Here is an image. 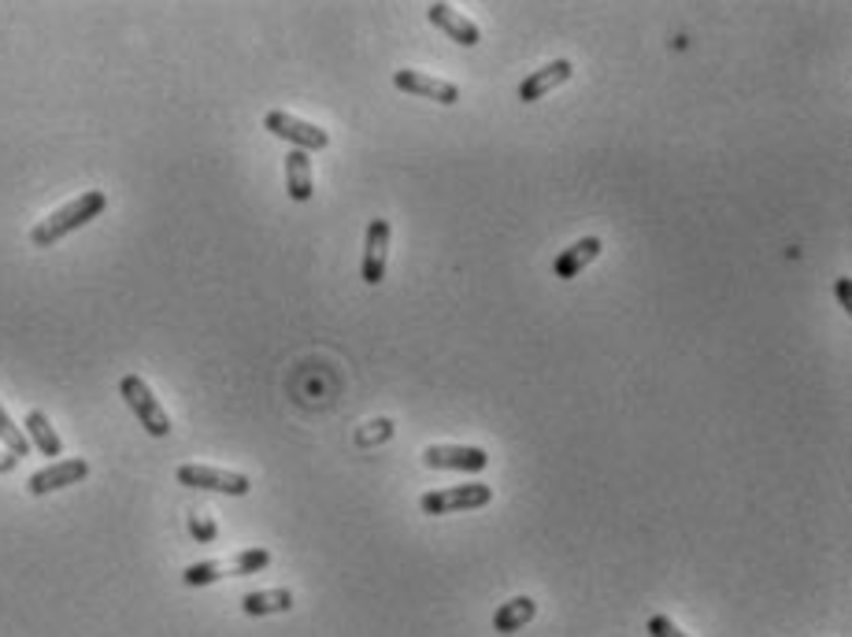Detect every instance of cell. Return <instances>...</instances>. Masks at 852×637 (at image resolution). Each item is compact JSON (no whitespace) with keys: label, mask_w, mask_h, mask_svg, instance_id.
Wrapping results in <instances>:
<instances>
[{"label":"cell","mask_w":852,"mask_h":637,"mask_svg":"<svg viewBox=\"0 0 852 637\" xmlns=\"http://www.w3.org/2000/svg\"><path fill=\"white\" fill-rule=\"evenodd\" d=\"M108 208V196H105V190H89V193H82V196H74L71 204H63V208H56L49 219H41L37 227L31 230V241L37 249H52L56 241L60 238H68L71 230H79V227H86V223H93L97 219L100 212Z\"/></svg>","instance_id":"cell-1"},{"label":"cell","mask_w":852,"mask_h":637,"mask_svg":"<svg viewBox=\"0 0 852 637\" xmlns=\"http://www.w3.org/2000/svg\"><path fill=\"white\" fill-rule=\"evenodd\" d=\"M264 567H271V552L267 549H245V552H233L230 560H204V564L185 567L182 582L185 586H212V582H219V578L260 575Z\"/></svg>","instance_id":"cell-2"},{"label":"cell","mask_w":852,"mask_h":637,"mask_svg":"<svg viewBox=\"0 0 852 637\" xmlns=\"http://www.w3.org/2000/svg\"><path fill=\"white\" fill-rule=\"evenodd\" d=\"M119 393H123V400L130 405V411L137 416V423H142L153 437H167L171 434V419H167V411L160 400L153 397V389L145 386V378H137V374H127L123 382H119Z\"/></svg>","instance_id":"cell-3"},{"label":"cell","mask_w":852,"mask_h":637,"mask_svg":"<svg viewBox=\"0 0 852 637\" xmlns=\"http://www.w3.org/2000/svg\"><path fill=\"white\" fill-rule=\"evenodd\" d=\"M490 501H493V485H485V482H467V485H453V490L423 493L419 508H423V515H453V512L485 508Z\"/></svg>","instance_id":"cell-4"},{"label":"cell","mask_w":852,"mask_h":637,"mask_svg":"<svg viewBox=\"0 0 852 637\" xmlns=\"http://www.w3.org/2000/svg\"><path fill=\"white\" fill-rule=\"evenodd\" d=\"M175 478L190 490H212V493H227V496H245L252 490V482L238 471H223V467H204V464H182L175 471Z\"/></svg>","instance_id":"cell-5"},{"label":"cell","mask_w":852,"mask_h":637,"mask_svg":"<svg viewBox=\"0 0 852 637\" xmlns=\"http://www.w3.org/2000/svg\"><path fill=\"white\" fill-rule=\"evenodd\" d=\"M264 127H267L275 137H286V142H293L297 148H301V153H320V148L331 145V134H326L323 127L304 123V119L289 116V111H267Z\"/></svg>","instance_id":"cell-6"},{"label":"cell","mask_w":852,"mask_h":637,"mask_svg":"<svg viewBox=\"0 0 852 637\" xmlns=\"http://www.w3.org/2000/svg\"><path fill=\"white\" fill-rule=\"evenodd\" d=\"M423 464L434 471H485L490 456L475 445H430L423 448Z\"/></svg>","instance_id":"cell-7"},{"label":"cell","mask_w":852,"mask_h":637,"mask_svg":"<svg viewBox=\"0 0 852 637\" xmlns=\"http://www.w3.org/2000/svg\"><path fill=\"white\" fill-rule=\"evenodd\" d=\"M393 86L405 89V93H416V97H427V100H437V105H456L460 100V89L445 79H434V74H423V71H393Z\"/></svg>","instance_id":"cell-8"},{"label":"cell","mask_w":852,"mask_h":637,"mask_svg":"<svg viewBox=\"0 0 852 637\" xmlns=\"http://www.w3.org/2000/svg\"><path fill=\"white\" fill-rule=\"evenodd\" d=\"M86 474H89V464L79 460V456H74V460H56V464L45 467V471H34L31 482H26V490H31L34 496H45L52 490H63V485L82 482Z\"/></svg>","instance_id":"cell-9"},{"label":"cell","mask_w":852,"mask_h":637,"mask_svg":"<svg viewBox=\"0 0 852 637\" xmlns=\"http://www.w3.org/2000/svg\"><path fill=\"white\" fill-rule=\"evenodd\" d=\"M386 256H389V223L371 219L368 223V241H363V283L379 286L386 275Z\"/></svg>","instance_id":"cell-10"},{"label":"cell","mask_w":852,"mask_h":637,"mask_svg":"<svg viewBox=\"0 0 852 637\" xmlns=\"http://www.w3.org/2000/svg\"><path fill=\"white\" fill-rule=\"evenodd\" d=\"M427 19L437 26V31H445L448 37H453L456 45H464V49H475V45L482 41L479 26H475L464 12H456V8H448V4H430Z\"/></svg>","instance_id":"cell-11"},{"label":"cell","mask_w":852,"mask_h":637,"mask_svg":"<svg viewBox=\"0 0 852 637\" xmlns=\"http://www.w3.org/2000/svg\"><path fill=\"white\" fill-rule=\"evenodd\" d=\"M575 74V68H571V60H552L549 68L533 71L530 79L519 82V100L523 105H533V100H541L545 93H552L556 86H564V82Z\"/></svg>","instance_id":"cell-12"},{"label":"cell","mask_w":852,"mask_h":637,"mask_svg":"<svg viewBox=\"0 0 852 637\" xmlns=\"http://www.w3.org/2000/svg\"><path fill=\"white\" fill-rule=\"evenodd\" d=\"M286 190L297 204L312 201V193H315L312 159H308V153H301V148H289L286 153Z\"/></svg>","instance_id":"cell-13"},{"label":"cell","mask_w":852,"mask_h":637,"mask_svg":"<svg viewBox=\"0 0 852 637\" xmlns=\"http://www.w3.org/2000/svg\"><path fill=\"white\" fill-rule=\"evenodd\" d=\"M597 256H601V238H583V241H575V245L556 260V264H552V271H556V278H564L567 283V278L583 275Z\"/></svg>","instance_id":"cell-14"},{"label":"cell","mask_w":852,"mask_h":637,"mask_svg":"<svg viewBox=\"0 0 852 637\" xmlns=\"http://www.w3.org/2000/svg\"><path fill=\"white\" fill-rule=\"evenodd\" d=\"M293 608V593L289 589H264V593H245L241 597V612L260 620V615H278Z\"/></svg>","instance_id":"cell-15"},{"label":"cell","mask_w":852,"mask_h":637,"mask_svg":"<svg viewBox=\"0 0 852 637\" xmlns=\"http://www.w3.org/2000/svg\"><path fill=\"white\" fill-rule=\"evenodd\" d=\"M533 615H538V604H533L530 597H515V601L497 608V615H493V630H497V634H515V630H523V626H527Z\"/></svg>","instance_id":"cell-16"},{"label":"cell","mask_w":852,"mask_h":637,"mask_svg":"<svg viewBox=\"0 0 852 637\" xmlns=\"http://www.w3.org/2000/svg\"><path fill=\"white\" fill-rule=\"evenodd\" d=\"M26 442L37 445V453H41V456H60L63 453L60 434L52 430L45 411H31V416H26Z\"/></svg>","instance_id":"cell-17"},{"label":"cell","mask_w":852,"mask_h":637,"mask_svg":"<svg viewBox=\"0 0 852 637\" xmlns=\"http://www.w3.org/2000/svg\"><path fill=\"white\" fill-rule=\"evenodd\" d=\"M0 442L8 445V453L15 456V460H23L26 453H31V442H26V434L12 423V416L4 411V405H0Z\"/></svg>","instance_id":"cell-18"},{"label":"cell","mask_w":852,"mask_h":637,"mask_svg":"<svg viewBox=\"0 0 852 637\" xmlns=\"http://www.w3.org/2000/svg\"><path fill=\"white\" fill-rule=\"evenodd\" d=\"M190 533H193L196 541H215V533H219V530H215V522L208 519V515H193V519H190Z\"/></svg>","instance_id":"cell-19"},{"label":"cell","mask_w":852,"mask_h":637,"mask_svg":"<svg viewBox=\"0 0 852 637\" xmlns=\"http://www.w3.org/2000/svg\"><path fill=\"white\" fill-rule=\"evenodd\" d=\"M649 634H652V637H689V634H682L679 626L668 620V615H652V620H649Z\"/></svg>","instance_id":"cell-20"},{"label":"cell","mask_w":852,"mask_h":637,"mask_svg":"<svg viewBox=\"0 0 852 637\" xmlns=\"http://www.w3.org/2000/svg\"><path fill=\"white\" fill-rule=\"evenodd\" d=\"M835 293H838V304L849 312V308H852V286H849V278H838V283H835Z\"/></svg>","instance_id":"cell-21"},{"label":"cell","mask_w":852,"mask_h":637,"mask_svg":"<svg viewBox=\"0 0 852 637\" xmlns=\"http://www.w3.org/2000/svg\"><path fill=\"white\" fill-rule=\"evenodd\" d=\"M15 456L12 453H0V474H8V471H15Z\"/></svg>","instance_id":"cell-22"}]
</instances>
